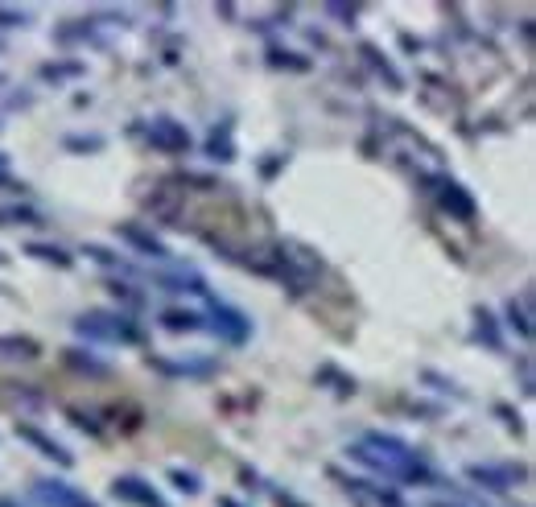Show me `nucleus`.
<instances>
[{
  "instance_id": "f257e3e1",
  "label": "nucleus",
  "mask_w": 536,
  "mask_h": 507,
  "mask_svg": "<svg viewBox=\"0 0 536 507\" xmlns=\"http://www.w3.org/2000/svg\"><path fill=\"white\" fill-rule=\"evenodd\" d=\"M83 338H104V343H141V326L132 322L128 314H108V310H91L79 318L75 326Z\"/></svg>"
},
{
  "instance_id": "f03ea898",
  "label": "nucleus",
  "mask_w": 536,
  "mask_h": 507,
  "mask_svg": "<svg viewBox=\"0 0 536 507\" xmlns=\"http://www.w3.org/2000/svg\"><path fill=\"white\" fill-rule=\"evenodd\" d=\"M211 330L223 338V343H244V338L252 334V322H248V314H240V310H231V306H223V301H211Z\"/></svg>"
},
{
  "instance_id": "7ed1b4c3",
  "label": "nucleus",
  "mask_w": 536,
  "mask_h": 507,
  "mask_svg": "<svg viewBox=\"0 0 536 507\" xmlns=\"http://www.w3.org/2000/svg\"><path fill=\"white\" fill-rule=\"evenodd\" d=\"M149 145L161 149V153H186L190 149V132H186V124L161 116V120L149 124Z\"/></svg>"
},
{
  "instance_id": "20e7f679",
  "label": "nucleus",
  "mask_w": 536,
  "mask_h": 507,
  "mask_svg": "<svg viewBox=\"0 0 536 507\" xmlns=\"http://www.w3.org/2000/svg\"><path fill=\"white\" fill-rule=\"evenodd\" d=\"M149 367L161 371V376H190V380H203L215 371V359H161V355H149Z\"/></svg>"
},
{
  "instance_id": "39448f33",
  "label": "nucleus",
  "mask_w": 536,
  "mask_h": 507,
  "mask_svg": "<svg viewBox=\"0 0 536 507\" xmlns=\"http://www.w3.org/2000/svg\"><path fill=\"white\" fill-rule=\"evenodd\" d=\"M112 495L124 499V503H137V507H165V499H161L145 479H137V475L116 479V483H112Z\"/></svg>"
},
{
  "instance_id": "423d86ee",
  "label": "nucleus",
  "mask_w": 536,
  "mask_h": 507,
  "mask_svg": "<svg viewBox=\"0 0 536 507\" xmlns=\"http://www.w3.org/2000/svg\"><path fill=\"white\" fill-rule=\"evenodd\" d=\"M466 475L483 483L487 491H512L516 479H524V470L520 466H466Z\"/></svg>"
},
{
  "instance_id": "0eeeda50",
  "label": "nucleus",
  "mask_w": 536,
  "mask_h": 507,
  "mask_svg": "<svg viewBox=\"0 0 536 507\" xmlns=\"http://www.w3.org/2000/svg\"><path fill=\"white\" fill-rule=\"evenodd\" d=\"M38 495L46 507H99V503H91L87 495H79L75 487H66V483H58V479H46V483H38Z\"/></svg>"
},
{
  "instance_id": "6e6552de",
  "label": "nucleus",
  "mask_w": 536,
  "mask_h": 507,
  "mask_svg": "<svg viewBox=\"0 0 536 507\" xmlns=\"http://www.w3.org/2000/svg\"><path fill=\"white\" fill-rule=\"evenodd\" d=\"M17 437H21V442H29V446H38L46 458H54L58 466H71L75 458L71 454H66V446L62 442H54V437H46L38 425H25V421H17Z\"/></svg>"
},
{
  "instance_id": "1a4fd4ad",
  "label": "nucleus",
  "mask_w": 536,
  "mask_h": 507,
  "mask_svg": "<svg viewBox=\"0 0 536 507\" xmlns=\"http://www.w3.org/2000/svg\"><path fill=\"white\" fill-rule=\"evenodd\" d=\"M120 240L132 244L137 252H145V256H153V260H170V248H165L157 235H149L145 227H137V223H120Z\"/></svg>"
},
{
  "instance_id": "9d476101",
  "label": "nucleus",
  "mask_w": 536,
  "mask_h": 507,
  "mask_svg": "<svg viewBox=\"0 0 536 507\" xmlns=\"http://www.w3.org/2000/svg\"><path fill=\"white\" fill-rule=\"evenodd\" d=\"M42 347L29 334H0V359H38Z\"/></svg>"
},
{
  "instance_id": "9b49d317",
  "label": "nucleus",
  "mask_w": 536,
  "mask_h": 507,
  "mask_svg": "<svg viewBox=\"0 0 536 507\" xmlns=\"http://www.w3.org/2000/svg\"><path fill=\"white\" fill-rule=\"evenodd\" d=\"M442 207L454 215V219H471L475 215V202H471V194H466L462 186H454V182H442Z\"/></svg>"
},
{
  "instance_id": "f8f14e48",
  "label": "nucleus",
  "mask_w": 536,
  "mask_h": 507,
  "mask_svg": "<svg viewBox=\"0 0 536 507\" xmlns=\"http://www.w3.org/2000/svg\"><path fill=\"white\" fill-rule=\"evenodd\" d=\"M29 388L33 384H0V404H9V409H38L42 396Z\"/></svg>"
},
{
  "instance_id": "ddd939ff",
  "label": "nucleus",
  "mask_w": 536,
  "mask_h": 507,
  "mask_svg": "<svg viewBox=\"0 0 536 507\" xmlns=\"http://www.w3.org/2000/svg\"><path fill=\"white\" fill-rule=\"evenodd\" d=\"M161 326L174 330V334H194V330H203V314H194V310H165Z\"/></svg>"
},
{
  "instance_id": "4468645a",
  "label": "nucleus",
  "mask_w": 536,
  "mask_h": 507,
  "mask_svg": "<svg viewBox=\"0 0 536 507\" xmlns=\"http://www.w3.org/2000/svg\"><path fill=\"white\" fill-rule=\"evenodd\" d=\"M149 207H153L161 219H174V215H178V190L161 186V194H153V198H149Z\"/></svg>"
},
{
  "instance_id": "2eb2a0df",
  "label": "nucleus",
  "mask_w": 536,
  "mask_h": 507,
  "mask_svg": "<svg viewBox=\"0 0 536 507\" xmlns=\"http://www.w3.org/2000/svg\"><path fill=\"white\" fill-rule=\"evenodd\" d=\"M25 252H29V256H38V260H46V264H58V268H71V264H75L71 256H66L62 248H54V244H29Z\"/></svg>"
},
{
  "instance_id": "dca6fc26",
  "label": "nucleus",
  "mask_w": 536,
  "mask_h": 507,
  "mask_svg": "<svg viewBox=\"0 0 536 507\" xmlns=\"http://www.w3.org/2000/svg\"><path fill=\"white\" fill-rule=\"evenodd\" d=\"M66 363H71L75 371H87V376H108V363H99V359H87L83 351H66Z\"/></svg>"
},
{
  "instance_id": "f3484780",
  "label": "nucleus",
  "mask_w": 536,
  "mask_h": 507,
  "mask_svg": "<svg viewBox=\"0 0 536 507\" xmlns=\"http://www.w3.org/2000/svg\"><path fill=\"white\" fill-rule=\"evenodd\" d=\"M508 318H512V326H516L524 338H532V322H528V301H524V297H520V301H516V297L508 301Z\"/></svg>"
},
{
  "instance_id": "a211bd4d",
  "label": "nucleus",
  "mask_w": 536,
  "mask_h": 507,
  "mask_svg": "<svg viewBox=\"0 0 536 507\" xmlns=\"http://www.w3.org/2000/svg\"><path fill=\"white\" fill-rule=\"evenodd\" d=\"M475 318H479V338H483V343H487V347H499V326H495L491 310H479Z\"/></svg>"
},
{
  "instance_id": "6ab92c4d",
  "label": "nucleus",
  "mask_w": 536,
  "mask_h": 507,
  "mask_svg": "<svg viewBox=\"0 0 536 507\" xmlns=\"http://www.w3.org/2000/svg\"><path fill=\"white\" fill-rule=\"evenodd\" d=\"M363 54H367V58H372V66H376V71H380V75H384V79H388L392 87H400V75L392 71V62H384V54H380L376 46H363Z\"/></svg>"
},
{
  "instance_id": "aec40b11",
  "label": "nucleus",
  "mask_w": 536,
  "mask_h": 507,
  "mask_svg": "<svg viewBox=\"0 0 536 507\" xmlns=\"http://www.w3.org/2000/svg\"><path fill=\"white\" fill-rule=\"evenodd\" d=\"M170 483L178 487V491H186V495H198L203 487H198V475L194 470H170Z\"/></svg>"
},
{
  "instance_id": "412c9836",
  "label": "nucleus",
  "mask_w": 536,
  "mask_h": 507,
  "mask_svg": "<svg viewBox=\"0 0 536 507\" xmlns=\"http://www.w3.org/2000/svg\"><path fill=\"white\" fill-rule=\"evenodd\" d=\"M79 71H83L79 62H66V66H54V62H50V66H42V79H71V75H79Z\"/></svg>"
},
{
  "instance_id": "4be33fe9",
  "label": "nucleus",
  "mask_w": 536,
  "mask_h": 507,
  "mask_svg": "<svg viewBox=\"0 0 536 507\" xmlns=\"http://www.w3.org/2000/svg\"><path fill=\"white\" fill-rule=\"evenodd\" d=\"M207 153H211L215 161H231V141H227V132H223V141H219V137L207 141Z\"/></svg>"
},
{
  "instance_id": "5701e85b",
  "label": "nucleus",
  "mask_w": 536,
  "mask_h": 507,
  "mask_svg": "<svg viewBox=\"0 0 536 507\" xmlns=\"http://www.w3.org/2000/svg\"><path fill=\"white\" fill-rule=\"evenodd\" d=\"M273 66H293V71H306V58H297V54H281V50H273Z\"/></svg>"
},
{
  "instance_id": "b1692460",
  "label": "nucleus",
  "mask_w": 536,
  "mask_h": 507,
  "mask_svg": "<svg viewBox=\"0 0 536 507\" xmlns=\"http://www.w3.org/2000/svg\"><path fill=\"white\" fill-rule=\"evenodd\" d=\"M83 252H87V256H91V260H99V264H120V256H112V252H108V248H99V244H87V248H83Z\"/></svg>"
},
{
  "instance_id": "393cba45",
  "label": "nucleus",
  "mask_w": 536,
  "mask_h": 507,
  "mask_svg": "<svg viewBox=\"0 0 536 507\" xmlns=\"http://www.w3.org/2000/svg\"><path fill=\"white\" fill-rule=\"evenodd\" d=\"M66 149H104V137H71Z\"/></svg>"
},
{
  "instance_id": "a878e982",
  "label": "nucleus",
  "mask_w": 536,
  "mask_h": 507,
  "mask_svg": "<svg viewBox=\"0 0 536 507\" xmlns=\"http://www.w3.org/2000/svg\"><path fill=\"white\" fill-rule=\"evenodd\" d=\"M277 503H281V507H306V503L293 499V495H277Z\"/></svg>"
},
{
  "instance_id": "bb28decb",
  "label": "nucleus",
  "mask_w": 536,
  "mask_h": 507,
  "mask_svg": "<svg viewBox=\"0 0 536 507\" xmlns=\"http://www.w3.org/2000/svg\"><path fill=\"white\" fill-rule=\"evenodd\" d=\"M0 25H17V13H0Z\"/></svg>"
},
{
  "instance_id": "cd10ccee",
  "label": "nucleus",
  "mask_w": 536,
  "mask_h": 507,
  "mask_svg": "<svg viewBox=\"0 0 536 507\" xmlns=\"http://www.w3.org/2000/svg\"><path fill=\"white\" fill-rule=\"evenodd\" d=\"M219 507H244V503H236V499H219Z\"/></svg>"
},
{
  "instance_id": "c85d7f7f",
  "label": "nucleus",
  "mask_w": 536,
  "mask_h": 507,
  "mask_svg": "<svg viewBox=\"0 0 536 507\" xmlns=\"http://www.w3.org/2000/svg\"><path fill=\"white\" fill-rule=\"evenodd\" d=\"M429 507H458V503H429Z\"/></svg>"
}]
</instances>
